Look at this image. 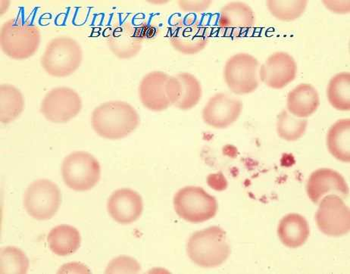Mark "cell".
<instances>
[{"label": "cell", "mask_w": 350, "mask_h": 274, "mask_svg": "<svg viewBox=\"0 0 350 274\" xmlns=\"http://www.w3.org/2000/svg\"><path fill=\"white\" fill-rule=\"evenodd\" d=\"M139 124V116L130 104L109 101L96 107L91 116V125L100 137L111 140L127 137Z\"/></svg>", "instance_id": "cell-1"}, {"label": "cell", "mask_w": 350, "mask_h": 274, "mask_svg": "<svg viewBox=\"0 0 350 274\" xmlns=\"http://www.w3.org/2000/svg\"><path fill=\"white\" fill-rule=\"evenodd\" d=\"M187 250L191 261L204 269L217 268L230 255L226 232L216 226L196 232L189 238Z\"/></svg>", "instance_id": "cell-2"}, {"label": "cell", "mask_w": 350, "mask_h": 274, "mask_svg": "<svg viewBox=\"0 0 350 274\" xmlns=\"http://www.w3.org/2000/svg\"><path fill=\"white\" fill-rule=\"evenodd\" d=\"M40 41L38 28L22 19L7 20L0 31V46L3 52L15 60L31 58L38 51Z\"/></svg>", "instance_id": "cell-3"}, {"label": "cell", "mask_w": 350, "mask_h": 274, "mask_svg": "<svg viewBox=\"0 0 350 274\" xmlns=\"http://www.w3.org/2000/svg\"><path fill=\"white\" fill-rule=\"evenodd\" d=\"M82 60L81 45L72 38L62 35L49 42L40 62L49 75L66 77L79 68Z\"/></svg>", "instance_id": "cell-4"}, {"label": "cell", "mask_w": 350, "mask_h": 274, "mask_svg": "<svg viewBox=\"0 0 350 274\" xmlns=\"http://www.w3.org/2000/svg\"><path fill=\"white\" fill-rule=\"evenodd\" d=\"M61 172L66 185L77 192L90 191L101 177L99 161L83 151L69 154L62 161Z\"/></svg>", "instance_id": "cell-5"}, {"label": "cell", "mask_w": 350, "mask_h": 274, "mask_svg": "<svg viewBox=\"0 0 350 274\" xmlns=\"http://www.w3.org/2000/svg\"><path fill=\"white\" fill-rule=\"evenodd\" d=\"M260 63L254 55L240 53L230 57L224 68V79L236 95L255 92L260 84Z\"/></svg>", "instance_id": "cell-6"}, {"label": "cell", "mask_w": 350, "mask_h": 274, "mask_svg": "<svg viewBox=\"0 0 350 274\" xmlns=\"http://www.w3.org/2000/svg\"><path fill=\"white\" fill-rule=\"evenodd\" d=\"M175 212L182 219L193 223L213 219L218 212V202L214 196L198 187H186L175 194Z\"/></svg>", "instance_id": "cell-7"}, {"label": "cell", "mask_w": 350, "mask_h": 274, "mask_svg": "<svg viewBox=\"0 0 350 274\" xmlns=\"http://www.w3.org/2000/svg\"><path fill=\"white\" fill-rule=\"evenodd\" d=\"M61 201L58 186L46 179L33 182L24 195L26 212L38 221L51 219L57 213Z\"/></svg>", "instance_id": "cell-8"}, {"label": "cell", "mask_w": 350, "mask_h": 274, "mask_svg": "<svg viewBox=\"0 0 350 274\" xmlns=\"http://www.w3.org/2000/svg\"><path fill=\"white\" fill-rule=\"evenodd\" d=\"M170 42L175 51L195 55L204 51L209 40L208 27L192 16L180 19L169 31Z\"/></svg>", "instance_id": "cell-9"}, {"label": "cell", "mask_w": 350, "mask_h": 274, "mask_svg": "<svg viewBox=\"0 0 350 274\" xmlns=\"http://www.w3.org/2000/svg\"><path fill=\"white\" fill-rule=\"evenodd\" d=\"M81 98L72 88L55 87L46 94L41 103L40 112L46 120L55 124H64L80 113Z\"/></svg>", "instance_id": "cell-10"}, {"label": "cell", "mask_w": 350, "mask_h": 274, "mask_svg": "<svg viewBox=\"0 0 350 274\" xmlns=\"http://www.w3.org/2000/svg\"><path fill=\"white\" fill-rule=\"evenodd\" d=\"M316 221L322 234L339 237L350 230V212L345 202L337 195H327L319 204Z\"/></svg>", "instance_id": "cell-11"}, {"label": "cell", "mask_w": 350, "mask_h": 274, "mask_svg": "<svg viewBox=\"0 0 350 274\" xmlns=\"http://www.w3.org/2000/svg\"><path fill=\"white\" fill-rule=\"evenodd\" d=\"M109 50L117 58L130 59L142 51L143 32L127 19H118L107 33Z\"/></svg>", "instance_id": "cell-12"}, {"label": "cell", "mask_w": 350, "mask_h": 274, "mask_svg": "<svg viewBox=\"0 0 350 274\" xmlns=\"http://www.w3.org/2000/svg\"><path fill=\"white\" fill-rule=\"evenodd\" d=\"M171 76L155 71L146 74L139 86V96L144 107L152 111H163L172 107Z\"/></svg>", "instance_id": "cell-13"}, {"label": "cell", "mask_w": 350, "mask_h": 274, "mask_svg": "<svg viewBox=\"0 0 350 274\" xmlns=\"http://www.w3.org/2000/svg\"><path fill=\"white\" fill-rule=\"evenodd\" d=\"M297 64L284 52L273 53L260 66V81L269 88L282 90L296 79Z\"/></svg>", "instance_id": "cell-14"}, {"label": "cell", "mask_w": 350, "mask_h": 274, "mask_svg": "<svg viewBox=\"0 0 350 274\" xmlns=\"http://www.w3.org/2000/svg\"><path fill=\"white\" fill-rule=\"evenodd\" d=\"M243 102L227 94L219 93L210 98L202 110L204 122L215 129H226L241 116Z\"/></svg>", "instance_id": "cell-15"}, {"label": "cell", "mask_w": 350, "mask_h": 274, "mask_svg": "<svg viewBox=\"0 0 350 274\" xmlns=\"http://www.w3.org/2000/svg\"><path fill=\"white\" fill-rule=\"evenodd\" d=\"M306 191L310 200L319 205L327 195L334 194L341 199L347 198L349 187L340 173L330 168H321L311 174L307 182Z\"/></svg>", "instance_id": "cell-16"}, {"label": "cell", "mask_w": 350, "mask_h": 274, "mask_svg": "<svg viewBox=\"0 0 350 274\" xmlns=\"http://www.w3.org/2000/svg\"><path fill=\"white\" fill-rule=\"evenodd\" d=\"M256 24L253 9L243 2L229 3L221 10L218 25L227 37H241Z\"/></svg>", "instance_id": "cell-17"}, {"label": "cell", "mask_w": 350, "mask_h": 274, "mask_svg": "<svg viewBox=\"0 0 350 274\" xmlns=\"http://www.w3.org/2000/svg\"><path fill=\"white\" fill-rule=\"evenodd\" d=\"M107 208L109 215L115 221L130 224L142 216L144 202L141 195L133 189L124 188L111 194Z\"/></svg>", "instance_id": "cell-18"}, {"label": "cell", "mask_w": 350, "mask_h": 274, "mask_svg": "<svg viewBox=\"0 0 350 274\" xmlns=\"http://www.w3.org/2000/svg\"><path fill=\"white\" fill-rule=\"evenodd\" d=\"M320 105L318 91L310 83H301L293 89L286 98V108L299 118H307L317 111Z\"/></svg>", "instance_id": "cell-19"}, {"label": "cell", "mask_w": 350, "mask_h": 274, "mask_svg": "<svg viewBox=\"0 0 350 274\" xmlns=\"http://www.w3.org/2000/svg\"><path fill=\"white\" fill-rule=\"evenodd\" d=\"M310 226L302 215L289 214L280 221L278 234L285 247L296 249L303 247L310 236Z\"/></svg>", "instance_id": "cell-20"}, {"label": "cell", "mask_w": 350, "mask_h": 274, "mask_svg": "<svg viewBox=\"0 0 350 274\" xmlns=\"http://www.w3.org/2000/svg\"><path fill=\"white\" fill-rule=\"evenodd\" d=\"M49 247L54 254L68 256L79 250L81 237L79 231L70 225L62 224L54 228L47 237Z\"/></svg>", "instance_id": "cell-21"}, {"label": "cell", "mask_w": 350, "mask_h": 274, "mask_svg": "<svg viewBox=\"0 0 350 274\" xmlns=\"http://www.w3.org/2000/svg\"><path fill=\"white\" fill-rule=\"evenodd\" d=\"M327 146L329 152L342 163L350 161V120L341 119L335 122L327 135Z\"/></svg>", "instance_id": "cell-22"}, {"label": "cell", "mask_w": 350, "mask_h": 274, "mask_svg": "<svg viewBox=\"0 0 350 274\" xmlns=\"http://www.w3.org/2000/svg\"><path fill=\"white\" fill-rule=\"evenodd\" d=\"M25 109V99L21 91L11 85L2 84L0 86V120L7 124L22 115Z\"/></svg>", "instance_id": "cell-23"}, {"label": "cell", "mask_w": 350, "mask_h": 274, "mask_svg": "<svg viewBox=\"0 0 350 274\" xmlns=\"http://www.w3.org/2000/svg\"><path fill=\"white\" fill-rule=\"evenodd\" d=\"M329 103L335 109L349 111L350 109V74L340 72L335 74L329 81L327 87Z\"/></svg>", "instance_id": "cell-24"}, {"label": "cell", "mask_w": 350, "mask_h": 274, "mask_svg": "<svg viewBox=\"0 0 350 274\" xmlns=\"http://www.w3.org/2000/svg\"><path fill=\"white\" fill-rule=\"evenodd\" d=\"M176 76L180 82L181 90L180 99L174 107L183 111L190 110L201 100V83L197 77L190 73H180Z\"/></svg>", "instance_id": "cell-25"}, {"label": "cell", "mask_w": 350, "mask_h": 274, "mask_svg": "<svg viewBox=\"0 0 350 274\" xmlns=\"http://www.w3.org/2000/svg\"><path fill=\"white\" fill-rule=\"evenodd\" d=\"M307 125L306 119L297 118L284 109L278 117V135L286 141H297L305 135Z\"/></svg>", "instance_id": "cell-26"}, {"label": "cell", "mask_w": 350, "mask_h": 274, "mask_svg": "<svg viewBox=\"0 0 350 274\" xmlns=\"http://www.w3.org/2000/svg\"><path fill=\"white\" fill-rule=\"evenodd\" d=\"M266 5L272 16L282 22H293L302 16L305 12L307 0H290V1H281V0H269Z\"/></svg>", "instance_id": "cell-27"}, {"label": "cell", "mask_w": 350, "mask_h": 274, "mask_svg": "<svg viewBox=\"0 0 350 274\" xmlns=\"http://www.w3.org/2000/svg\"><path fill=\"white\" fill-rule=\"evenodd\" d=\"M29 265V258L18 248L8 247L0 251V273H27Z\"/></svg>", "instance_id": "cell-28"}, {"label": "cell", "mask_w": 350, "mask_h": 274, "mask_svg": "<svg viewBox=\"0 0 350 274\" xmlns=\"http://www.w3.org/2000/svg\"><path fill=\"white\" fill-rule=\"evenodd\" d=\"M139 264L131 257L120 256L111 261L107 273H137L141 271Z\"/></svg>", "instance_id": "cell-29"}, {"label": "cell", "mask_w": 350, "mask_h": 274, "mask_svg": "<svg viewBox=\"0 0 350 274\" xmlns=\"http://www.w3.org/2000/svg\"><path fill=\"white\" fill-rule=\"evenodd\" d=\"M213 4L210 0H204V1H179L180 8L187 12H205Z\"/></svg>", "instance_id": "cell-30"}, {"label": "cell", "mask_w": 350, "mask_h": 274, "mask_svg": "<svg viewBox=\"0 0 350 274\" xmlns=\"http://www.w3.org/2000/svg\"><path fill=\"white\" fill-rule=\"evenodd\" d=\"M326 8L337 14H347L350 11L349 1H323Z\"/></svg>", "instance_id": "cell-31"}, {"label": "cell", "mask_w": 350, "mask_h": 274, "mask_svg": "<svg viewBox=\"0 0 350 274\" xmlns=\"http://www.w3.org/2000/svg\"><path fill=\"white\" fill-rule=\"evenodd\" d=\"M59 273H90L89 270L86 268L85 266H83L81 264L79 263H69L65 265H63L62 268L59 269Z\"/></svg>", "instance_id": "cell-32"}]
</instances>
